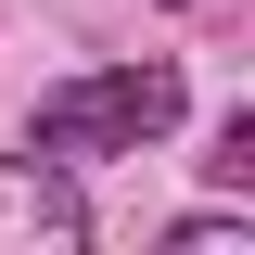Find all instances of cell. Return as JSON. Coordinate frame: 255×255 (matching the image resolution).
<instances>
[{"label":"cell","instance_id":"4","mask_svg":"<svg viewBox=\"0 0 255 255\" xmlns=\"http://www.w3.org/2000/svg\"><path fill=\"white\" fill-rule=\"evenodd\" d=\"M204 166H217L230 191H255V115H230V128H217V153H204Z\"/></svg>","mask_w":255,"mask_h":255},{"label":"cell","instance_id":"1","mask_svg":"<svg viewBox=\"0 0 255 255\" xmlns=\"http://www.w3.org/2000/svg\"><path fill=\"white\" fill-rule=\"evenodd\" d=\"M166 128H179V64H102V77H64V90H38L26 153H51V166H102V153H140V140H166Z\"/></svg>","mask_w":255,"mask_h":255},{"label":"cell","instance_id":"3","mask_svg":"<svg viewBox=\"0 0 255 255\" xmlns=\"http://www.w3.org/2000/svg\"><path fill=\"white\" fill-rule=\"evenodd\" d=\"M166 243H179V255H255V230H230V217H179Z\"/></svg>","mask_w":255,"mask_h":255},{"label":"cell","instance_id":"2","mask_svg":"<svg viewBox=\"0 0 255 255\" xmlns=\"http://www.w3.org/2000/svg\"><path fill=\"white\" fill-rule=\"evenodd\" d=\"M0 243L13 255H77L90 243V204L64 191L51 153H0Z\"/></svg>","mask_w":255,"mask_h":255}]
</instances>
